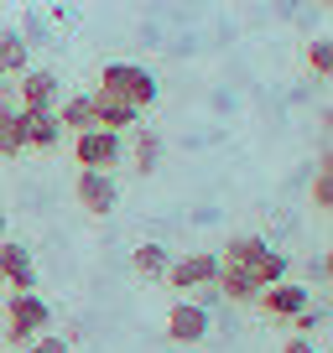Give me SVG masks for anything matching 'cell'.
<instances>
[{"label":"cell","mask_w":333,"mask_h":353,"mask_svg":"<svg viewBox=\"0 0 333 353\" xmlns=\"http://www.w3.org/2000/svg\"><path fill=\"white\" fill-rule=\"evenodd\" d=\"M213 276H219V254L198 250V254H178L166 265V286L172 291H213Z\"/></svg>","instance_id":"obj_5"},{"label":"cell","mask_w":333,"mask_h":353,"mask_svg":"<svg viewBox=\"0 0 333 353\" xmlns=\"http://www.w3.org/2000/svg\"><path fill=\"white\" fill-rule=\"evenodd\" d=\"M57 125H63V135H84V130H94V104H89V94H68L63 104H57Z\"/></svg>","instance_id":"obj_13"},{"label":"cell","mask_w":333,"mask_h":353,"mask_svg":"<svg viewBox=\"0 0 333 353\" xmlns=\"http://www.w3.org/2000/svg\"><path fill=\"white\" fill-rule=\"evenodd\" d=\"M89 104H94V125H99V130L125 135V130H135V125H141V110H135V104H125L120 94H110V88H94Z\"/></svg>","instance_id":"obj_9"},{"label":"cell","mask_w":333,"mask_h":353,"mask_svg":"<svg viewBox=\"0 0 333 353\" xmlns=\"http://www.w3.org/2000/svg\"><path fill=\"white\" fill-rule=\"evenodd\" d=\"M281 353H318V348H312V338H297V332H292V338H287V348H281Z\"/></svg>","instance_id":"obj_24"},{"label":"cell","mask_w":333,"mask_h":353,"mask_svg":"<svg viewBox=\"0 0 333 353\" xmlns=\"http://www.w3.org/2000/svg\"><path fill=\"white\" fill-rule=\"evenodd\" d=\"M131 156H135V172H141V176H151L156 166H162V135H156V130H141V125H135Z\"/></svg>","instance_id":"obj_18"},{"label":"cell","mask_w":333,"mask_h":353,"mask_svg":"<svg viewBox=\"0 0 333 353\" xmlns=\"http://www.w3.org/2000/svg\"><path fill=\"white\" fill-rule=\"evenodd\" d=\"M307 63H312V73H333V42L328 37H318V42L307 47Z\"/></svg>","instance_id":"obj_23"},{"label":"cell","mask_w":333,"mask_h":353,"mask_svg":"<svg viewBox=\"0 0 333 353\" xmlns=\"http://www.w3.org/2000/svg\"><path fill=\"white\" fill-rule=\"evenodd\" d=\"M287 276H292V260L281 250H266L256 265H250V281H256V286H276V281H287Z\"/></svg>","instance_id":"obj_19"},{"label":"cell","mask_w":333,"mask_h":353,"mask_svg":"<svg viewBox=\"0 0 333 353\" xmlns=\"http://www.w3.org/2000/svg\"><path fill=\"white\" fill-rule=\"evenodd\" d=\"M213 291H219L224 301H234V307H256V296H260V286L250 281V270L224 265V260H219V276H213Z\"/></svg>","instance_id":"obj_12"},{"label":"cell","mask_w":333,"mask_h":353,"mask_svg":"<svg viewBox=\"0 0 333 353\" xmlns=\"http://www.w3.org/2000/svg\"><path fill=\"white\" fill-rule=\"evenodd\" d=\"M166 265H172V254H166V244H156V239H146V244H135V250H131V270L141 281H162Z\"/></svg>","instance_id":"obj_15"},{"label":"cell","mask_w":333,"mask_h":353,"mask_svg":"<svg viewBox=\"0 0 333 353\" xmlns=\"http://www.w3.org/2000/svg\"><path fill=\"white\" fill-rule=\"evenodd\" d=\"M0 286L11 291H37V265H32V250L16 239H0Z\"/></svg>","instance_id":"obj_10"},{"label":"cell","mask_w":333,"mask_h":353,"mask_svg":"<svg viewBox=\"0 0 333 353\" xmlns=\"http://www.w3.org/2000/svg\"><path fill=\"white\" fill-rule=\"evenodd\" d=\"M26 141H21V104L16 99H0V161L21 156Z\"/></svg>","instance_id":"obj_14"},{"label":"cell","mask_w":333,"mask_h":353,"mask_svg":"<svg viewBox=\"0 0 333 353\" xmlns=\"http://www.w3.org/2000/svg\"><path fill=\"white\" fill-rule=\"evenodd\" d=\"M21 141H26V151H53L63 141L57 114L53 110H21Z\"/></svg>","instance_id":"obj_11"},{"label":"cell","mask_w":333,"mask_h":353,"mask_svg":"<svg viewBox=\"0 0 333 353\" xmlns=\"http://www.w3.org/2000/svg\"><path fill=\"white\" fill-rule=\"evenodd\" d=\"M209 307L203 301H172L166 307V343H178V348H193V343H209Z\"/></svg>","instance_id":"obj_4"},{"label":"cell","mask_w":333,"mask_h":353,"mask_svg":"<svg viewBox=\"0 0 333 353\" xmlns=\"http://www.w3.org/2000/svg\"><path fill=\"white\" fill-rule=\"evenodd\" d=\"M323 322H328V312H323V307H302L297 317H292V332H297V338H307V332H318Z\"/></svg>","instance_id":"obj_21"},{"label":"cell","mask_w":333,"mask_h":353,"mask_svg":"<svg viewBox=\"0 0 333 353\" xmlns=\"http://www.w3.org/2000/svg\"><path fill=\"white\" fill-rule=\"evenodd\" d=\"M47 322H53V307H47L37 291H11V296H6V343L26 348L37 332H47Z\"/></svg>","instance_id":"obj_2"},{"label":"cell","mask_w":333,"mask_h":353,"mask_svg":"<svg viewBox=\"0 0 333 353\" xmlns=\"http://www.w3.org/2000/svg\"><path fill=\"white\" fill-rule=\"evenodd\" d=\"M256 307L266 312V317H276V322H292L302 307H312V291L302 286V281H276V286H260V296H256Z\"/></svg>","instance_id":"obj_7"},{"label":"cell","mask_w":333,"mask_h":353,"mask_svg":"<svg viewBox=\"0 0 333 353\" xmlns=\"http://www.w3.org/2000/svg\"><path fill=\"white\" fill-rule=\"evenodd\" d=\"M312 203L318 208H333V161L323 156V166L312 172Z\"/></svg>","instance_id":"obj_20"},{"label":"cell","mask_w":333,"mask_h":353,"mask_svg":"<svg viewBox=\"0 0 333 353\" xmlns=\"http://www.w3.org/2000/svg\"><path fill=\"white\" fill-rule=\"evenodd\" d=\"M0 239H6V208H0Z\"/></svg>","instance_id":"obj_25"},{"label":"cell","mask_w":333,"mask_h":353,"mask_svg":"<svg viewBox=\"0 0 333 353\" xmlns=\"http://www.w3.org/2000/svg\"><path fill=\"white\" fill-rule=\"evenodd\" d=\"M57 94H63V83H57L53 68H26L16 78V104L21 110H57Z\"/></svg>","instance_id":"obj_8"},{"label":"cell","mask_w":333,"mask_h":353,"mask_svg":"<svg viewBox=\"0 0 333 353\" xmlns=\"http://www.w3.org/2000/svg\"><path fill=\"white\" fill-rule=\"evenodd\" d=\"M21 353H73V343H68V338H57V332H37V338L26 343Z\"/></svg>","instance_id":"obj_22"},{"label":"cell","mask_w":333,"mask_h":353,"mask_svg":"<svg viewBox=\"0 0 333 353\" xmlns=\"http://www.w3.org/2000/svg\"><path fill=\"white\" fill-rule=\"evenodd\" d=\"M73 198H78V208L89 213V219H110L115 203H120V182H115L110 172H78Z\"/></svg>","instance_id":"obj_6"},{"label":"cell","mask_w":333,"mask_h":353,"mask_svg":"<svg viewBox=\"0 0 333 353\" xmlns=\"http://www.w3.org/2000/svg\"><path fill=\"white\" fill-rule=\"evenodd\" d=\"M266 250H271V244L260 239V234H234V239L224 244V254H219V260H224V265H240V270H250V265H256Z\"/></svg>","instance_id":"obj_17"},{"label":"cell","mask_w":333,"mask_h":353,"mask_svg":"<svg viewBox=\"0 0 333 353\" xmlns=\"http://www.w3.org/2000/svg\"><path fill=\"white\" fill-rule=\"evenodd\" d=\"M32 68V47L21 42V32H0V78H21Z\"/></svg>","instance_id":"obj_16"},{"label":"cell","mask_w":333,"mask_h":353,"mask_svg":"<svg viewBox=\"0 0 333 353\" xmlns=\"http://www.w3.org/2000/svg\"><path fill=\"white\" fill-rule=\"evenodd\" d=\"M99 88L120 94V99L135 104V110H151V104L162 99V83H156V73H151V68H141V63H104Z\"/></svg>","instance_id":"obj_1"},{"label":"cell","mask_w":333,"mask_h":353,"mask_svg":"<svg viewBox=\"0 0 333 353\" xmlns=\"http://www.w3.org/2000/svg\"><path fill=\"white\" fill-rule=\"evenodd\" d=\"M73 161H78V172H115L125 161V135L99 130V125L73 135Z\"/></svg>","instance_id":"obj_3"}]
</instances>
